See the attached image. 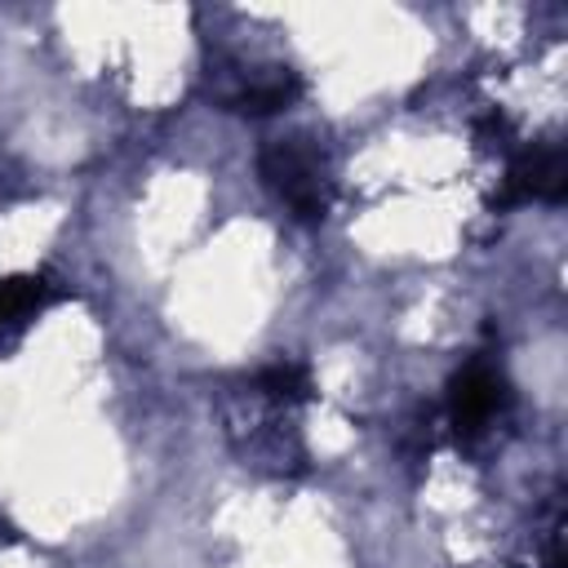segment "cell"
<instances>
[{
    "label": "cell",
    "instance_id": "obj_6",
    "mask_svg": "<svg viewBox=\"0 0 568 568\" xmlns=\"http://www.w3.org/2000/svg\"><path fill=\"white\" fill-rule=\"evenodd\" d=\"M49 297V284L44 280H4L0 284V324L9 320H27L31 311H40Z\"/></svg>",
    "mask_w": 568,
    "mask_h": 568
},
{
    "label": "cell",
    "instance_id": "obj_7",
    "mask_svg": "<svg viewBox=\"0 0 568 568\" xmlns=\"http://www.w3.org/2000/svg\"><path fill=\"white\" fill-rule=\"evenodd\" d=\"M510 138H515V133H510V124H506L501 115H488V120L479 124V146H488V151H493V146H510Z\"/></svg>",
    "mask_w": 568,
    "mask_h": 568
},
{
    "label": "cell",
    "instance_id": "obj_2",
    "mask_svg": "<svg viewBox=\"0 0 568 568\" xmlns=\"http://www.w3.org/2000/svg\"><path fill=\"white\" fill-rule=\"evenodd\" d=\"M568 195V160L564 146H528L510 160V173L501 178V191L493 195V209H510L524 200H564Z\"/></svg>",
    "mask_w": 568,
    "mask_h": 568
},
{
    "label": "cell",
    "instance_id": "obj_4",
    "mask_svg": "<svg viewBox=\"0 0 568 568\" xmlns=\"http://www.w3.org/2000/svg\"><path fill=\"white\" fill-rule=\"evenodd\" d=\"M297 93H302V80H297L293 71H275V75H262V80L240 84L226 102H231V111H240V115H271V111H284Z\"/></svg>",
    "mask_w": 568,
    "mask_h": 568
},
{
    "label": "cell",
    "instance_id": "obj_1",
    "mask_svg": "<svg viewBox=\"0 0 568 568\" xmlns=\"http://www.w3.org/2000/svg\"><path fill=\"white\" fill-rule=\"evenodd\" d=\"M257 169L266 178V186L302 217V222H320L333 204V178L324 164V151L306 138V133H288V138H271L257 155Z\"/></svg>",
    "mask_w": 568,
    "mask_h": 568
},
{
    "label": "cell",
    "instance_id": "obj_5",
    "mask_svg": "<svg viewBox=\"0 0 568 568\" xmlns=\"http://www.w3.org/2000/svg\"><path fill=\"white\" fill-rule=\"evenodd\" d=\"M253 390L275 399V404H302V399H311V373L302 364L280 359V364H271L253 377Z\"/></svg>",
    "mask_w": 568,
    "mask_h": 568
},
{
    "label": "cell",
    "instance_id": "obj_3",
    "mask_svg": "<svg viewBox=\"0 0 568 568\" xmlns=\"http://www.w3.org/2000/svg\"><path fill=\"white\" fill-rule=\"evenodd\" d=\"M506 404H510V390H506L501 373L488 368V364H479V359L466 364L453 377V386H448V413H453V426L462 435H479Z\"/></svg>",
    "mask_w": 568,
    "mask_h": 568
}]
</instances>
